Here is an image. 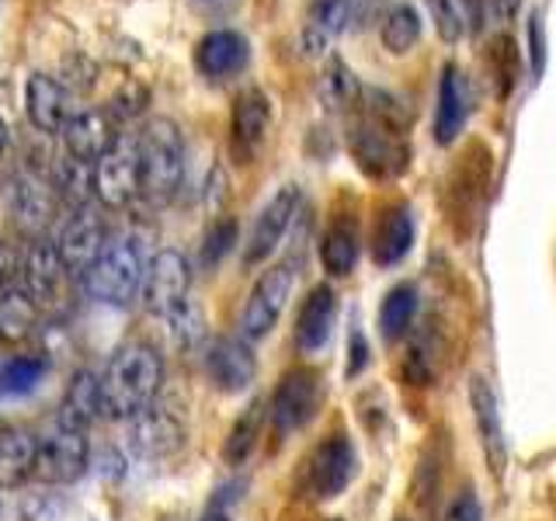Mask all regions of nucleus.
I'll return each mask as SVG.
<instances>
[{
	"label": "nucleus",
	"instance_id": "obj_1",
	"mask_svg": "<svg viewBox=\"0 0 556 521\" xmlns=\"http://www.w3.org/2000/svg\"><path fill=\"white\" fill-rule=\"evenodd\" d=\"M164 382V358L147 341L118 344L101 372V410L112 421H129L153 407Z\"/></svg>",
	"mask_w": 556,
	"mask_h": 521
},
{
	"label": "nucleus",
	"instance_id": "obj_2",
	"mask_svg": "<svg viewBox=\"0 0 556 521\" xmlns=\"http://www.w3.org/2000/svg\"><path fill=\"white\" fill-rule=\"evenodd\" d=\"M147 260L132 237H112L98 260L84 271V292L104 306H129L143 289Z\"/></svg>",
	"mask_w": 556,
	"mask_h": 521
},
{
	"label": "nucleus",
	"instance_id": "obj_3",
	"mask_svg": "<svg viewBox=\"0 0 556 521\" xmlns=\"http://www.w3.org/2000/svg\"><path fill=\"white\" fill-rule=\"evenodd\" d=\"M139 164H143V195L170 202L185 181V139L178 122L150 118L139 132Z\"/></svg>",
	"mask_w": 556,
	"mask_h": 521
},
{
	"label": "nucleus",
	"instance_id": "obj_4",
	"mask_svg": "<svg viewBox=\"0 0 556 521\" xmlns=\"http://www.w3.org/2000/svg\"><path fill=\"white\" fill-rule=\"evenodd\" d=\"M404 129L390 126L376 115H365L358 126L348 132V147L355 153V164L369 174V178L382 181V178H396L404 174L410 164V150L404 143Z\"/></svg>",
	"mask_w": 556,
	"mask_h": 521
},
{
	"label": "nucleus",
	"instance_id": "obj_5",
	"mask_svg": "<svg viewBox=\"0 0 556 521\" xmlns=\"http://www.w3.org/2000/svg\"><path fill=\"white\" fill-rule=\"evenodd\" d=\"M143 188L139 164V132H118L115 143L94 164V199L104 208H126Z\"/></svg>",
	"mask_w": 556,
	"mask_h": 521
},
{
	"label": "nucleus",
	"instance_id": "obj_6",
	"mask_svg": "<svg viewBox=\"0 0 556 521\" xmlns=\"http://www.w3.org/2000/svg\"><path fill=\"white\" fill-rule=\"evenodd\" d=\"M66 278H70V271L60 257L56 240L31 237L25 254L17 257V285H22L42 309V306H56L63 300Z\"/></svg>",
	"mask_w": 556,
	"mask_h": 521
},
{
	"label": "nucleus",
	"instance_id": "obj_7",
	"mask_svg": "<svg viewBox=\"0 0 556 521\" xmlns=\"http://www.w3.org/2000/svg\"><path fill=\"white\" fill-rule=\"evenodd\" d=\"M188 289H191V265L181 251L164 247L147 260V275H143V306L156 317H170L174 309H181L188 303Z\"/></svg>",
	"mask_w": 556,
	"mask_h": 521
},
{
	"label": "nucleus",
	"instance_id": "obj_8",
	"mask_svg": "<svg viewBox=\"0 0 556 521\" xmlns=\"http://www.w3.org/2000/svg\"><path fill=\"white\" fill-rule=\"evenodd\" d=\"M324 399V382L313 369H289L282 379H278V386L271 393V404H268V417L275 431H295L313 421V414H317Z\"/></svg>",
	"mask_w": 556,
	"mask_h": 521
},
{
	"label": "nucleus",
	"instance_id": "obj_9",
	"mask_svg": "<svg viewBox=\"0 0 556 521\" xmlns=\"http://www.w3.org/2000/svg\"><path fill=\"white\" fill-rule=\"evenodd\" d=\"M292 295V265H275L265 275L257 278L251 295H248V306H243V317H240V334L243 341H261L268 338L278 317Z\"/></svg>",
	"mask_w": 556,
	"mask_h": 521
},
{
	"label": "nucleus",
	"instance_id": "obj_10",
	"mask_svg": "<svg viewBox=\"0 0 556 521\" xmlns=\"http://www.w3.org/2000/svg\"><path fill=\"white\" fill-rule=\"evenodd\" d=\"M87 473V439L80 431L70 428H52L42 434L39 445H35V480L39 483H74Z\"/></svg>",
	"mask_w": 556,
	"mask_h": 521
},
{
	"label": "nucleus",
	"instance_id": "obj_11",
	"mask_svg": "<svg viewBox=\"0 0 556 521\" xmlns=\"http://www.w3.org/2000/svg\"><path fill=\"white\" fill-rule=\"evenodd\" d=\"M355 476V452L352 442L344 434H330L317 448L309 452L306 469H303V486L309 497L317 500H330L338 497L348 483Z\"/></svg>",
	"mask_w": 556,
	"mask_h": 521
},
{
	"label": "nucleus",
	"instance_id": "obj_12",
	"mask_svg": "<svg viewBox=\"0 0 556 521\" xmlns=\"http://www.w3.org/2000/svg\"><path fill=\"white\" fill-rule=\"evenodd\" d=\"M4 199H8V213L14 216V223L31 237H42L46 226L56 223L60 195L49 181L39 178V174H28V170L14 174Z\"/></svg>",
	"mask_w": 556,
	"mask_h": 521
},
{
	"label": "nucleus",
	"instance_id": "obj_13",
	"mask_svg": "<svg viewBox=\"0 0 556 521\" xmlns=\"http://www.w3.org/2000/svg\"><path fill=\"white\" fill-rule=\"evenodd\" d=\"M104 243H109L104 223H101V216L91 208V202H87V205H77L74 213L63 219V230H60L56 247H60V257H63L66 271L74 275V278H84V271L98 260Z\"/></svg>",
	"mask_w": 556,
	"mask_h": 521
},
{
	"label": "nucleus",
	"instance_id": "obj_14",
	"mask_svg": "<svg viewBox=\"0 0 556 521\" xmlns=\"http://www.w3.org/2000/svg\"><path fill=\"white\" fill-rule=\"evenodd\" d=\"M295 208H300V188H295V185L278 188L275 195L268 199V205L261 208L257 219H254L248 247H243V265H251V268L265 265V260L278 251V243H282L289 223L295 216Z\"/></svg>",
	"mask_w": 556,
	"mask_h": 521
},
{
	"label": "nucleus",
	"instance_id": "obj_15",
	"mask_svg": "<svg viewBox=\"0 0 556 521\" xmlns=\"http://www.w3.org/2000/svg\"><path fill=\"white\" fill-rule=\"evenodd\" d=\"M205 372H208V382H213L219 393L237 396L254 382L257 358L243 338H216L205 352Z\"/></svg>",
	"mask_w": 556,
	"mask_h": 521
},
{
	"label": "nucleus",
	"instance_id": "obj_16",
	"mask_svg": "<svg viewBox=\"0 0 556 521\" xmlns=\"http://www.w3.org/2000/svg\"><path fill=\"white\" fill-rule=\"evenodd\" d=\"M185 442L181 421L164 407H147L129 417V448L139 459H164Z\"/></svg>",
	"mask_w": 556,
	"mask_h": 521
},
{
	"label": "nucleus",
	"instance_id": "obj_17",
	"mask_svg": "<svg viewBox=\"0 0 556 521\" xmlns=\"http://www.w3.org/2000/svg\"><path fill=\"white\" fill-rule=\"evenodd\" d=\"M268 122H271V101L261 87H248V91L237 94L233 118H230V143L243 164H248L261 150V143H265Z\"/></svg>",
	"mask_w": 556,
	"mask_h": 521
},
{
	"label": "nucleus",
	"instance_id": "obj_18",
	"mask_svg": "<svg viewBox=\"0 0 556 521\" xmlns=\"http://www.w3.org/2000/svg\"><path fill=\"white\" fill-rule=\"evenodd\" d=\"M338 320V295L330 285L309 289V295L300 306V317H295V347L303 355H317L320 347L330 341V330Z\"/></svg>",
	"mask_w": 556,
	"mask_h": 521
},
{
	"label": "nucleus",
	"instance_id": "obj_19",
	"mask_svg": "<svg viewBox=\"0 0 556 521\" xmlns=\"http://www.w3.org/2000/svg\"><path fill=\"white\" fill-rule=\"evenodd\" d=\"M369 0H313L309 4V25L303 31V46L306 52H324L330 39H338L341 31L352 28L358 17L365 14Z\"/></svg>",
	"mask_w": 556,
	"mask_h": 521
},
{
	"label": "nucleus",
	"instance_id": "obj_20",
	"mask_svg": "<svg viewBox=\"0 0 556 521\" xmlns=\"http://www.w3.org/2000/svg\"><path fill=\"white\" fill-rule=\"evenodd\" d=\"M25 112L39 132H46V136L63 132L66 118H70L66 87L49 74H31L25 80Z\"/></svg>",
	"mask_w": 556,
	"mask_h": 521
},
{
	"label": "nucleus",
	"instance_id": "obj_21",
	"mask_svg": "<svg viewBox=\"0 0 556 521\" xmlns=\"http://www.w3.org/2000/svg\"><path fill=\"white\" fill-rule=\"evenodd\" d=\"M60 136H63V147L70 156H77V161L94 167L101 161V153L115 143L118 132L112 129V118L104 112H74L66 118Z\"/></svg>",
	"mask_w": 556,
	"mask_h": 521
},
{
	"label": "nucleus",
	"instance_id": "obj_22",
	"mask_svg": "<svg viewBox=\"0 0 556 521\" xmlns=\"http://www.w3.org/2000/svg\"><path fill=\"white\" fill-rule=\"evenodd\" d=\"M469 407H473V421H477V434L483 445V456L491 459V466L504 469L508 462V445H504V428H501V414H497V396L491 390V382L483 376L469 379Z\"/></svg>",
	"mask_w": 556,
	"mask_h": 521
},
{
	"label": "nucleus",
	"instance_id": "obj_23",
	"mask_svg": "<svg viewBox=\"0 0 556 521\" xmlns=\"http://www.w3.org/2000/svg\"><path fill=\"white\" fill-rule=\"evenodd\" d=\"M248 39H243L240 31H230V28H219V31H208L199 39L195 46V66L202 69L205 77H230L237 69L248 66Z\"/></svg>",
	"mask_w": 556,
	"mask_h": 521
},
{
	"label": "nucleus",
	"instance_id": "obj_24",
	"mask_svg": "<svg viewBox=\"0 0 556 521\" xmlns=\"http://www.w3.org/2000/svg\"><path fill=\"white\" fill-rule=\"evenodd\" d=\"M469 118V84L459 66H445L439 80V109H434V139L448 147Z\"/></svg>",
	"mask_w": 556,
	"mask_h": 521
},
{
	"label": "nucleus",
	"instance_id": "obj_25",
	"mask_svg": "<svg viewBox=\"0 0 556 521\" xmlns=\"http://www.w3.org/2000/svg\"><path fill=\"white\" fill-rule=\"evenodd\" d=\"M101 376L91 369H80L70 379V386L63 393V404H60V428L70 431H87L98 417H101Z\"/></svg>",
	"mask_w": 556,
	"mask_h": 521
},
{
	"label": "nucleus",
	"instance_id": "obj_26",
	"mask_svg": "<svg viewBox=\"0 0 556 521\" xmlns=\"http://www.w3.org/2000/svg\"><path fill=\"white\" fill-rule=\"evenodd\" d=\"M414 247V216L407 205H390L387 213L379 216L376 233H372V257L376 265L390 268L400 265Z\"/></svg>",
	"mask_w": 556,
	"mask_h": 521
},
{
	"label": "nucleus",
	"instance_id": "obj_27",
	"mask_svg": "<svg viewBox=\"0 0 556 521\" xmlns=\"http://www.w3.org/2000/svg\"><path fill=\"white\" fill-rule=\"evenodd\" d=\"M35 445L39 439L25 428L0 431V491H17L35 473Z\"/></svg>",
	"mask_w": 556,
	"mask_h": 521
},
{
	"label": "nucleus",
	"instance_id": "obj_28",
	"mask_svg": "<svg viewBox=\"0 0 556 521\" xmlns=\"http://www.w3.org/2000/svg\"><path fill=\"white\" fill-rule=\"evenodd\" d=\"M35 323H39V303L22 285L0 295V341H25Z\"/></svg>",
	"mask_w": 556,
	"mask_h": 521
},
{
	"label": "nucleus",
	"instance_id": "obj_29",
	"mask_svg": "<svg viewBox=\"0 0 556 521\" xmlns=\"http://www.w3.org/2000/svg\"><path fill=\"white\" fill-rule=\"evenodd\" d=\"M358 260V233L352 223H334L330 230L324 233L320 240V265L330 271V275H352Z\"/></svg>",
	"mask_w": 556,
	"mask_h": 521
},
{
	"label": "nucleus",
	"instance_id": "obj_30",
	"mask_svg": "<svg viewBox=\"0 0 556 521\" xmlns=\"http://www.w3.org/2000/svg\"><path fill=\"white\" fill-rule=\"evenodd\" d=\"M421 14H417L414 4H393L382 17V46L396 52V56H404L421 39Z\"/></svg>",
	"mask_w": 556,
	"mask_h": 521
},
{
	"label": "nucleus",
	"instance_id": "obj_31",
	"mask_svg": "<svg viewBox=\"0 0 556 521\" xmlns=\"http://www.w3.org/2000/svg\"><path fill=\"white\" fill-rule=\"evenodd\" d=\"M261 424H265V404H261V399H254V404L233 421L230 434H226L223 459L230 462V466H240L243 459H248L251 452H254V445H257Z\"/></svg>",
	"mask_w": 556,
	"mask_h": 521
},
{
	"label": "nucleus",
	"instance_id": "obj_32",
	"mask_svg": "<svg viewBox=\"0 0 556 521\" xmlns=\"http://www.w3.org/2000/svg\"><path fill=\"white\" fill-rule=\"evenodd\" d=\"M52 188H56V195L66 199L74 208L87 205L94 195V167L66 153V161L56 164V181H52Z\"/></svg>",
	"mask_w": 556,
	"mask_h": 521
},
{
	"label": "nucleus",
	"instance_id": "obj_33",
	"mask_svg": "<svg viewBox=\"0 0 556 521\" xmlns=\"http://www.w3.org/2000/svg\"><path fill=\"white\" fill-rule=\"evenodd\" d=\"M320 101L327 109H352V104L362 101V84L358 77L348 69L341 60H330L324 66V77H320Z\"/></svg>",
	"mask_w": 556,
	"mask_h": 521
},
{
	"label": "nucleus",
	"instance_id": "obj_34",
	"mask_svg": "<svg viewBox=\"0 0 556 521\" xmlns=\"http://www.w3.org/2000/svg\"><path fill=\"white\" fill-rule=\"evenodd\" d=\"M414 313H417V292H414V285H396V289H390L387 300H382V306H379V327H382V334H387V338L407 334Z\"/></svg>",
	"mask_w": 556,
	"mask_h": 521
},
{
	"label": "nucleus",
	"instance_id": "obj_35",
	"mask_svg": "<svg viewBox=\"0 0 556 521\" xmlns=\"http://www.w3.org/2000/svg\"><path fill=\"white\" fill-rule=\"evenodd\" d=\"M42 376H46V361L39 355H14L0 365V393L25 396L39 386Z\"/></svg>",
	"mask_w": 556,
	"mask_h": 521
},
{
	"label": "nucleus",
	"instance_id": "obj_36",
	"mask_svg": "<svg viewBox=\"0 0 556 521\" xmlns=\"http://www.w3.org/2000/svg\"><path fill=\"white\" fill-rule=\"evenodd\" d=\"M167 323H170V338H174V344L181 347V352H195V347L202 344V338H205V317L191 303H185L181 309H174L167 317Z\"/></svg>",
	"mask_w": 556,
	"mask_h": 521
},
{
	"label": "nucleus",
	"instance_id": "obj_37",
	"mask_svg": "<svg viewBox=\"0 0 556 521\" xmlns=\"http://www.w3.org/2000/svg\"><path fill=\"white\" fill-rule=\"evenodd\" d=\"M233 240H237V223L230 216H223V219H216L213 226H208L205 240H202V268H216L219 260L230 254Z\"/></svg>",
	"mask_w": 556,
	"mask_h": 521
},
{
	"label": "nucleus",
	"instance_id": "obj_38",
	"mask_svg": "<svg viewBox=\"0 0 556 521\" xmlns=\"http://www.w3.org/2000/svg\"><path fill=\"white\" fill-rule=\"evenodd\" d=\"M428 8L434 14V25H439L445 42H456L463 35V14L456 8V0H428Z\"/></svg>",
	"mask_w": 556,
	"mask_h": 521
},
{
	"label": "nucleus",
	"instance_id": "obj_39",
	"mask_svg": "<svg viewBox=\"0 0 556 521\" xmlns=\"http://www.w3.org/2000/svg\"><path fill=\"white\" fill-rule=\"evenodd\" d=\"M445 521H483V508H480L477 494L473 491H463L456 500L448 504Z\"/></svg>",
	"mask_w": 556,
	"mask_h": 521
},
{
	"label": "nucleus",
	"instance_id": "obj_40",
	"mask_svg": "<svg viewBox=\"0 0 556 521\" xmlns=\"http://www.w3.org/2000/svg\"><path fill=\"white\" fill-rule=\"evenodd\" d=\"M17 285V251L8 240H0V295Z\"/></svg>",
	"mask_w": 556,
	"mask_h": 521
},
{
	"label": "nucleus",
	"instance_id": "obj_41",
	"mask_svg": "<svg viewBox=\"0 0 556 521\" xmlns=\"http://www.w3.org/2000/svg\"><path fill=\"white\" fill-rule=\"evenodd\" d=\"M529 46H532V74L539 77L546 66V42H543V25H539V14L529 17Z\"/></svg>",
	"mask_w": 556,
	"mask_h": 521
},
{
	"label": "nucleus",
	"instance_id": "obj_42",
	"mask_svg": "<svg viewBox=\"0 0 556 521\" xmlns=\"http://www.w3.org/2000/svg\"><path fill=\"white\" fill-rule=\"evenodd\" d=\"M348 352H352V358H348V376H358L365 369V361H369V347H365L362 334H352V344H348Z\"/></svg>",
	"mask_w": 556,
	"mask_h": 521
},
{
	"label": "nucleus",
	"instance_id": "obj_43",
	"mask_svg": "<svg viewBox=\"0 0 556 521\" xmlns=\"http://www.w3.org/2000/svg\"><path fill=\"white\" fill-rule=\"evenodd\" d=\"M518 8H521V0H486V14H491L497 25L511 22V17L518 14Z\"/></svg>",
	"mask_w": 556,
	"mask_h": 521
},
{
	"label": "nucleus",
	"instance_id": "obj_44",
	"mask_svg": "<svg viewBox=\"0 0 556 521\" xmlns=\"http://www.w3.org/2000/svg\"><path fill=\"white\" fill-rule=\"evenodd\" d=\"M8 143H11V129H8V122H4V118H0V156H4Z\"/></svg>",
	"mask_w": 556,
	"mask_h": 521
},
{
	"label": "nucleus",
	"instance_id": "obj_45",
	"mask_svg": "<svg viewBox=\"0 0 556 521\" xmlns=\"http://www.w3.org/2000/svg\"><path fill=\"white\" fill-rule=\"evenodd\" d=\"M202 521H230V518H226V514H205Z\"/></svg>",
	"mask_w": 556,
	"mask_h": 521
},
{
	"label": "nucleus",
	"instance_id": "obj_46",
	"mask_svg": "<svg viewBox=\"0 0 556 521\" xmlns=\"http://www.w3.org/2000/svg\"><path fill=\"white\" fill-rule=\"evenodd\" d=\"M396 521H404V518H396Z\"/></svg>",
	"mask_w": 556,
	"mask_h": 521
},
{
	"label": "nucleus",
	"instance_id": "obj_47",
	"mask_svg": "<svg viewBox=\"0 0 556 521\" xmlns=\"http://www.w3.org/2000/svg\"><path fill=\"white\" fill-rule=\"evenodd\" d=\"M334 521H338V518H334Z\"/></svg>",
	"mask_w": 556,
	"mask_h": 521
}]
</instances>
